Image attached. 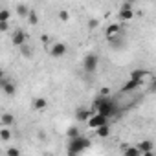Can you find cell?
I'll return each mask as SVG.
<instances>
[{
    "label": "cell",
    "mask_w": 156,
    "mask_h": 156,
    "mask_svg": "<svg viewBox=\"0 0 156 156\" xmlns=\"http://www.w3.org/2000/svg\"><path fill=\"white\" fill-rule=\"evenodd\" d=\"M0 123H2V127H11V125H15V116L11 112H4L0 116Z\"/></svg>",
    "instance_id": "7c38bea8"
},
{
    "label": "cell",
    "mask_w": 156,
    "mask_h": 156,
    "mask_svg": "<svg viewBox=\"0 0 156 156\" xmlns=\"http://www.w3.org/2000/svg\"><path fill=\"white\" fill-rule=\"evenodd\" d=\"M143 85V81H140V79H132V77H130V79L123 85V92H132V90H136V88H140Z\"/></svg>",
    "instance_id": "30bf717a"
},
{
    "label": "cell",
    "mask_w": 156,
    "mask_h": 156,
    "mask_svg": "<svg viewBox=\"0 0 156 156\" xmlns=\"http://www.w3.org/2000/svg\"><path fill=\"white\" fill-rule=\"evenodd\" d=\"M31 105H33V110L41 112V110H44V108L48 107V101H46V98H35Z\"/></svg>",
    "instance_id": "4fadbf2b"
},
{
    "label": "cell",
    "mask_w": 156,
    "mask_h": 156,
    "mask_svg": "<svg viewBox=\"0 0 156 156\" xmlns=\"http://www.w3.org/2000/svg\"><path fill=\"white\" fill-rule=\"evenodd\" d=\"M107 121H108V118L107 116H103V114H99V112H94L90 118H88V121H87V125H88V129H99L101 125H107Z\"/></svg>",
    "instance_id": "5b68a950"
},
{
    "label": "cell",
    "mask_w": 156,
    "mask_h": 156,
    "mask_svg": "<svg viewBox=\"0 0 156 156\" xmlns=\"http://www.w3.org/2000/svg\"><path fill=\"white\" fill-rule=\"evenodd\" d=\"M15 11H17V15H19V17H28L31 9H30L26 4H17V6H15Z\"/></svg>",
    "instance_id": "2e32d148"
},
{
    "label": "cell",
    "mask_w": 156,
    "mask_h": 156,
    "mask_svg": "<svg viewBox=\"0 0 156 156\" xmlns=\"http://www.w3.org/2000/svg\"><path fill=\"white\" fill-rule=\"evenodd\" d=\"M9 30V20H0V31L6 33Z\"/></svg>",
    "instance_id": "d4e9b609"
},
{
    "label": "cell",
    "mask_w": 156,
    "mask_h": 156,
    "mask_svg": "<svg viewBox=\"0 0 156 156\" xmlns=\"http://www.w3.org/2000/svg\"><path fill=\"white\" fill-rule=\"evenodd\" d=\"M154 87H156V85H154Z\"/></svg>",
    "instance_id": "f1b7e54d"
},
{
    "label": "cell",
    "mask_w": 156,
    "mask_h": 156,
    "mask_svg": "<svg viewBox=\"0 0 156 156\" xmlns=\"http://www.w3.org/2000/svg\"><path fill=\"white\" fill-rule=\"evenodd\" d=\"M127 2H134V0H127Z\"/></svg>",
    "instance_id": "83f0119b"
},
{
    "label": "cell",
    "mask_w": 156,
    "mask_h": 156,
    "mask_svg": "<svg viewBox=\"0 0 156 156\" xmlns=\"http://www.w3.org/2000/svg\"><path fill=\"white\" fill-rule=\"evenodd\" d=\"M94 110L99 112V114H103V116H107V118H110V116H114V114L118 112L114 101H112L110 98H103V96L96 99V103H94Z\"/></svg>",
    "instance_id": "6da1fadb"
},
{
    "label": "cell",
    "mask_w": 156,
    "mask_h": 156,
    "mask_svg": "<svg viewBox=\"0 0 156 156\" xmlns=\"http://www.w3.org/2000/svg\"><path fill=\"white\" fill-rule=\"evenodd\" d=\"M99 66V55L98 53H87L83 59V68L87 73H94Z\"/></svg>",
    "instance_id": "3957f363"
},
{
    "label": "cell",
    "mask_w": 156,
    "mask_h": 156,
    "mask_svg": "<svg viewBox=\"0 0 156 156\" xmlns=\"http://www.w3.org/2000/svg\"><path fill=\"white\" fill-rule=\"evenodd\" d=\"M121 31V24H110L107 28V39H112V37H118Z\"/></svg>",
    "instance_id": "5bb4252c"
},
{
    "label": "cell",
    "mask_w": 156,
    "mask_h": 156,
    "mask_svg": "<svg viewBox=\"0 0 156 156\" xmlns=\"http://www.w3.org/2000/svg\"><path fill=\"white\" fill-rule=\"evenodd\" d=\"M96 132H98L99 138H108V136H110V127H108V123H107V125H101L99 129H96Z\"/></svg>",
    "instance_id": "e0dca14e"
},
{
    "label": "cell",
    "mask_w": 156,
    "mask_h": 156,
    "mask_svg": "<svg viewBox=\"0 0 156 156\" xmlns=\"http://www.w3.org/2000/svg\"><path fill=\"white\" fill-rule=\"evenodd\" d=\"M20 53H22V57L31 59V57H33V48L28 46V44H22V46H20Z\"/></svg>",
    "instance_id": "ac0fdd59"
},
{
    "label": "cell",
    "mask_w": 156,
    "mask_h": 156,
    "mask_svg": "<svg viewBox=\"0 0 156 156\" xmlns=\"http://www.w3.org/2000/svg\"><path fill=\"white\" fill-rule=\"evenodd\" d=\"M8 156H19L20 154V151L17 149V147H11V149H8V152H6Z\"/></svg>",
    "instance_id": "484cf974"
},
{
    "label": "cell",
    "mask_w": 156,
    "mask_h": 156,
    "mask_svg": "<svg viewBox=\"0 0 156 156\" xmlns=\"http://www.w3.org/2000/svg\"><path fill=\"white\" fill-rule=\"evenodd\" d=\"M140 151H141V154H147V156H151L152 154V149H154V143L151 141V140H145V141H140Z\"/></svg>",
    "instance_id": "8fae6325"
},
{
    "label": "cell",
    "mask_w": 156,
    "mask_h": 156,
    "mask_svg": "<svg viewBox=\"0 0 156 156\" xmlns=\"http://www.w3.org/2000/svg\"><path fill=\"white\" fill-rule=\"evenodd\" d=\"M66 136H68V140H72V138H77V136H79V129H77V127H68V130H66Z\"/></svg>",
    "instance_id": "44dd1931"
},
{
    "label": "cell",
    "mask_w": 156,
    "mask_h": 156,
    "mask_svg": "<svg viewBox=\"0 0 156 156\" xmlns=\"http://www.w3.org/2000/svg\"><path fill=\"white\" fill-rule=\"evenodd\" d=\"M98 26H99V22H98L96 19H90V20H88V28H90V30H96Z\"/></svg>",
    "instance_id": "4316f807"
},
{
    "label": "cell",
    "mask_w": 156,
    "mask_h": 156,
    "mask_svg": "<svg viewBox=\"0 0 156 156\" xmlns=\"http://www.w3.org/2000/svg\"><path fill=\"white\" fill-rule=\"evenodd\" d=\"M0 140H2V141H9V140H11V130H9L8 127H2V129H0Z\"/></svg>",
    "instance_id": "d6986e66"
},
{
    "label": "cell",
    "mask_w": 156,
    "mask_h": 156,
    "mask_svg": "<svg viewBox=\"0 0 156 156\" xmlns=\"http://www.w3.org/2000/svg\"><path fill=\"white\" fill-rule=\"evenodd\" d=\"M118 19L119 22H129L134 19V9H132V2H125L121 6V9L118 11Z\"/></svg>",
    "instance_id": "277c9868"
},
{
    "label": "cell",
    "mask_w": 156,
    "mask_h": 156,
    "mask_svg": "<svg viewBox=\"0 0 156 156\" xmlns=\"http://www.w3.org/2000/svg\"><path fill=\"white\" fill-rule=\"evenodd\" d=\"M26 19L30 20V24H31V26H37V24H39V17H37V13H35L33 9L30 11V15H28Z\"/></svg>",
    "instance_id": "7402d4cb"
},
{
    "label": "cell",
    "mask_w": 156,
    "mask_h": 156,
    "mask_svg": "<svg viewBox=\"0 0 156 156\" xmlns=\"http://www.w3.org/2000/svg\"><path fill=\"white\" fill-rule=\"evenodd\" d=\"M123 154L125 156H138V154H141V151H140V147H127L123 151Z\"/></svg>",
    "instance_id": "ffe728a7"
},
{
    "label": "cell",
    "mask_w": 156,
    "mask_h": 156,
    "mask_svg": "<svg viewBox=\"0 0 156 156\" xmlns=\"http://www.w3.org/2000/svg\"><path fill=\"white\" fill-rule=\"evenodd\" d=\"M92 114H94V112H90L87 107H79V108L75 110V118H77V121H85V123L88 121V118H90Z\"/></svg>",
    "instance_id": "9c48e42d"
},
{
    "label": "cell",
    "mask_w": 156,
    "mask_h": 156,
    "mask_svg": "<svg viewBox=\"0 0 156 156\" xmlns=\"http://www.w3.org/2000/svg\"><path fill=\"white\" fill-rule=\"evenodd\" d=\"M68 19H70V13H68L66 9H59V20L68 22Z\"/></svg>",
    "instance_id": "603a6c76"
},
{
    "label": "cell",
    "mask_w": 156,
    "mask_h": 156,
    "mask_svg": "<svg viewBox=\"0 0 156 156\" xmlns=\"http://www.w3.org/2000/svg\"><path fill=\"white\" fill-rule=\"evenodd\" d=\"M0 87H2V92H4L6 96H15V94H17V85H15V81H8L4 75H2V81H0Z\"/></svg>",
    "instance_id": "8992f818"
},
{
    "label": "cell",
    "mask_w": 156,
    "mask_h": 156,
    "mask_svg": "<svg viewBox=\"0 0 156 156\" xmlns=\"http://www.w3.org/2000/svg\"><path fill=\"white\" fill-rule=\"evenodd\" d=\"M11 42H13V46H17V48H20L22 44H26V33H24L22 30H17V31H13V37H11Z\"/></svg>",
    "instance_id": "ba28073f"
},
{
    "label": "cell",
    "mask_w": 156,
    "mask_h": 156,
    "mask_svg": "<svg viewBox=\"0 0 156 156\" xmlns=\"http://www.w3.org/2000/svg\"><path fill=\"white\" fill-rule=\"evenodd\" d=\"M9 17H11L9 9H0V20H9Z\"/></svg>",
    "instance_id": "cb8c5ba5"
},
{
    "label": "cell",
    "mask_w": 156,
    "mask_h": 156,
    "mask_svg": "<svg viewBox=\"0 0 156 156\" xmlns=\"http://www.w3.org/2000/svg\"><path fill=\"white\" fill-rule=\"evenodd\" d=\"M66 51H68V48H66L64 42H55V44L51 46V50H50V55L55 57V59H59V57H64Z\"/></svg>",
    "instance_id": "52a82bcc"
},
{
    "label": "cell",
    "mask_w": 156,
    "mask_h": 156,
    "mask_svg": "<svg viewBox=\"0 0 156 156\" xmlns=\"http://www.w3.org/2000/svg\"><path fill=\"white\" fill-rule=\"evenodd\" d=\"M130 77H132V79L143 81L145 77H149V72H147V70H132V72H130Z\"/></svg>",
    "instance_id": "9a60e30c"
},
{
    "label": "cell",
    "mask_w": 156,
    "mask_h": 156,
    "mask_svg": "<svg viewBox=\"0 0 156 156\" xmlns=\"http://www.w3.org/2000/svg\"><path fill=\"white\" fill-rule=\"evenodd\" d=\"M88 147H90V140L79 134L77 138L70 140V143H68V154H79V152L87 151Z\"/></svg>",
    "instance_id": "7a4b0ae2"
}]
</instances>
